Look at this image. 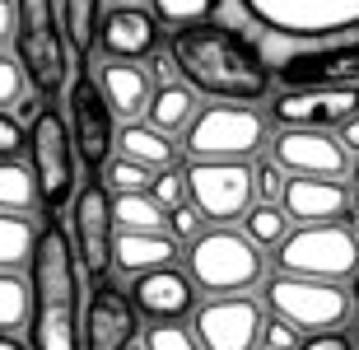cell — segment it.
<instances>
[{"mask_svg":"<svg viewBox=\"0 0 359 350\" xmlns=\"http://www.w3.org/2000/svg\"><path fill=\"white\" fill-rule=\"evenodd\" d=\"M168 61L191 94H205L215 103H252L257 108L276 94L262 42L229 19L168 28Z\"/></svg>","mask_w":359,"mask_h":350,"instance_id":"1","label":"cell"},{"mask_svg":"<svg viewBox=\"0 0 359 350\" xmlns=\"http://www.w3.org/2000/svg\"><path fill=\"white\" fill-rule=\"evenodd\" d=\"M80 267L61 220H42L28 257V350H80Z\"/></svg>","mask_w":359,"mask_h":350,"instance_id":"2","label":"cell"},{"mask_svg":"<svg viewBox=\"0 0 359 350\" xmlns=\"http://www.w3.org/2000/svg\"><path fill=\"white\" fill-rule=\"evenodd\" d=\"M257 42H262L271 80L280 89L359 84V33H341V38H276V33H257Z\"/></svg>","mask_w":359,"mask_h":350,"instance_id":"3","label":"cell"},{"mask_svg":"<svg viewBox=\"0 0 359 350\" xmlns=\"http://www.w3.org/2000/svg\"><path fill=\"white\" fill-rule=\"evenodd\" d=\"M14 56L38 98H56L70 84V42L56 0H14Z\"/></svg>","mask_w":359,"mask_h":350,"instance_id":"4","label":"cell"},{"mask_svg":"<svg viewBox=\"0 0 359 350\" xmlns=\"http://www.w3.org/2000/svg\"><path fill=\"white\" fill-rule=\"evenodd\" d=\"M187 281L205 295H248L266 276V253L248 234L215 224L187 243Z\"/></svg>","mask_w":359,"mask_h":350,"instance_id":"5","label":"cell"},{"mask_svg":"<svg viewBox=\"0 0 359 350\" xmlns=\"http://www.w3.org/2000/svg\"><path fill=\"white\" fill-rule=\"evenodd\" d=\"M262 304L271 318L290 323L299 337H322V332H341L355 318V299L346 285L336 281H308V276H262Z\"/></svg>","mask_w":359,"mask_h":350,"instance_id":"6","label":"cell"},{"mask_svg":"<svg viewBox=\"0 0 359 350\" xmlns=\"http://www.w3.org/2000/svg\"><path fill=\"white\" fill-rule=\"evenodd\" d=\"M28 173H33V187H38V206L42 215L52 220L61 206H70L75 187H80V154H75V140H70L66 112H56L52 103H42L38 117L28 121Z\"/></svg>","mask_w":359,"mask_h":350,"instance_id":"7","label":"cell"},{"mask_svg":"<svg viewBox=\"0 0 359 350\" xmlns=\"http://www.w3.org/2000/svg\"><path fill=\"white\" fill-rule=\"evenodd\" d=\"M271 140V117L252 103H205L182 126L191 159H252Z\"/></svg>","mask_w":359,"mask_h":350,"instance_id":"8","label":"cell"},{"mask_svg":"<svg viewBox=\"0 0 359 350\" xmlns=\"http://www.w3.org/2000/svg\"><path fill=\"white\" fill-rule=\"evenodd\" d=\"M276 271L346 285L359 271V238L346 220H332V224H294L276 248Z\"/></svg>","mask_w":359,"mask_h":350,"instance_id":"9","label":"cell"},{"mask_svg":"<svg viewBox=\"0 0 359 350\" xmlns=\"http://www.w3.org/2000/svg\"><path fill=\"white\" fill-rule=\"evenodd\" d=\"M257 33L276 38H341L359 33V0H233Z\"/></svg>","mask_w":359,"mask_h":350,"instance_id":"10","label":"cell"},{"mask_svg":"<svg viewBox=\"0 0 359 350\" xmlns=\"http://www.w3.org/2000/svg\"><path fill=\"white\" fill-rule=\"evenodd\" d=\"M182 182H187V201L215 224L243 220L257 201L248 159H191L182 168Z\"/></svg>","mask_w":359,"mask_h":350,"instance_id":"11","label":"cell"},{"mask_svg":"<svg viewBox=\"0 0 359 350\" xmlns=\"http://www.w3.org/2000/svg\"><path fill=\"white\" fill-rule=\"evenodd\" d=\"M66 126L75 140V154L93 177L103 173V163L117 154V117L107 108L103 89L89 70H75L66 84Z\"/></svg>","mask_w":359,"mask_h":350,"instance_id":"12","label":"cell"},{"mask_svg":"<svg viewBox=\"0 0 359 350\" xmlns=\"http://www.w3.org/2000/svg\"><path fill=\"white\" fill-rule=\"evenodd\" d=\"M112 234H117L112 191L103 187V177L89 173V182H80L70 196V253H75V267L93 281L112 267Z\"/></svg>","mask_w":359,"mask_h":350,"instance_id":"13","label":"cell"},{"mask_svg":"<svg viewBox=\"0 0 359 350\" xmlns=\"http://www.w3.org/2000/svg\"><path fill=\"white\" fill-rule=\"evenodd\" d=\"M191 337L201 350H257L266 313L248 295H210L205 304L191 309Z\"/></svg>","mask_w":359,"mask_h":350,"instance_id":"14","label":"cell"},{"mask_svg":"<svg viewBox=\"0 0 359 350\" xmlns=\"http://www.w3.org/2000/svg\"><path fill=\"white\" fill-rule=\"evenodd\" d=\"M266 117L276 126H313V131H341L359 117V84H336V89H280L266 98Z\"/></svg>","mask_w":359,"mask_h":350,"instance_id":"15","label":"cell"},{"mask_svg":"<svg viewBox=\"0 0 359 350\" xmlns=\"http://www.w3.org/2000/svg\"><path fill=\"white\" fill-rule=\"evenodd\" d=\"M271 159L290 177H346L350 154L336 140V131H313V126H276Z\"/></svg>","mask_w":359,"mask_h":350,"instance_id":"16","label":"cell"},{"mask_svg":"<svg viewBox=\"0 0 359 350\" xmlns=\"http://www.w3.org/2000/svg\"><path fill=\"white\" fill-rule=\"evenodd\" d=\"M140 332V313L117 285H98L80 327V350H131Z\"/></svg>","mask_w":359,"mask_h":350,"instance_id":"17","label":"cell"},{"mask_svg":"<svg viewBox=\"0 0 359 350\" xmlns=\"http://www.w3.org/2000/svg\"><path fill=\"white\" fill-rule=\"evenodd\" d=\"M159 19L140 5H107V14L98 19V52L103 61H149L159 52Z\"/></svg>","mask_w":359,"mask_h":350,"instance_id":"18","label":"cell"},{"mask_svg":"<svg viewBox=\"0 0 359 350\" xmlns=\"http://www.w3.org/2000/svg\"><path fill=\"white\" fill-rule=\"evenodd\" d=\"M126 299L149 323H182L196 309V285L187 281V271H177V267H154V271L131 276Z\"/></svg>","mask_w":359,"mask_h":350,"instance_id":"19","label":"cell"},{"mask_svg":"<svg viewBox=\"0 0 359 350\" xmlns=\"http://www.w3.org/2000/svg\"><path fill=\"white\" fill-rule=\"evenodd\" d=\"M280 210L290 224H332L355 210V191L346 187V177H290L280 191Z\"/></svg>","mask_w":359,"mask_h":350,"instance_id":"20","label":"cell"},{"mask_svg":"<svg viewBox=\"0 0 359 350\" xmlns=\"http://www.w3.org/2000/svg\"><path fill=\"white\" fill-rule=\"evenodd\" d=\"M98 89H103L112 117L135 121V117H145L154 80H149V70L140 66V61H103V66H98Z\"/></svg>","mask_w":359,"mask_h":350,"instance_id":"21","label":"cell"},{"mask_svg":"<svg viewBox=\"0 0 359 350\" xmlns=\"http://www.w3.org/2000/svg\"><path fill=\"white\" fill-rule=\"evenodd\" d=\"M177 257V243L168 229H117L112 234V267L121 276H140V271H154V267H173Z\"/></svg>","mask_w":359,"mask_h":350,"instance_id":"22","label":"cell"},{"mask_svg":"<svg viewBox=\"0 0 359 350\" xmlns=\"http://www.w3.org/2000/svg\"><path fill=\"white\" fill-rule=\"evenodd\" d=\"M117 154H126V159L145 163V168H154V173H163V168H173L177 159V145L173 135L154 131L149 121H126L117 131Z\"/></svg>","mask_w":359,"mask_h":350,"instance_id":"23","label":"cell"},{"mask_svg":"<svg viewBox=\"0 0 359 350\" xmlns=\"http://www.w3.org/2000/svg\"><path fill=\"white\" fill-rule=\"evenodd\" d=\"M201 103H196V94L187 89V84H154V94H149V103H145V121L154 126V131H163V135H173V131H182L187 121H191V112H196Z\"/></svg>","mask_w":359,"mask_h":350,"instance_id":"24","label":"cell"},{"mask_svg":"<svg viewBox=\"0 0 359 350\" xmlns=\"http://www.w3.org/2000/svg\"><path fill=\"white\" fill-rule=\"evenodd\" d=\"M38 220L33 215H14V210H0V271H24L28 257H33V243H38Z\"/></svg>","mask_w":359,"mask_h":350,"instance_id":"25","label":"cell"},{"mask_svg":"<svg viewBox=\"0 0 359 350\" xmlns=\"http://www.w3.org/2000/svg\"><path fill=\"white\" fill-rule=\"evenodd\" d=\"M56 10H61V24H66V42L70 52H98V0H56Z\"/></svg>","mask_w":359,"mask_h":350,"instance_id":"26","label":"cell"},{"mask_svg":"<svg viewBox=\"0 0 359 350\" xmlns=\"http://www.w3.org/2000/svg\"><path fill=\"white\" fill-rule=\"evenodd\" d=\"M112 220H117V229H168V210H163L149 191H121L112 196Z\"/></svg>","mask_w":359,"mask_h":350,"instance_id":"27","label":"cell"},{"mask_svg":"<svg viewBox=\"0 0 359 350\" xmlns=\"http://www.w3.org/2000/svg\"><path fill=\"white\" fill-rule=\"evenodd\" d=\"M33 206H38V187H33L28 163L24 159H0V210L28 215Z\"/></svg>","mask_w":359,"mask_h":350,"instance_id":"28","label":"cell"},{"mask_svg":"<svg viewBox=\"0 0 359 350\" xmlns=\"http://www.w3.org/2000/svg\"><path fill=\"white\" fill-rule=\"evenodd\" d=\"M290 229H294L290 215H285L276 201H252V210L243 215V234H248L257 248H271V253L280 248V238H285Z\"/></svg>","mask_w":359,"mask_h":350,"instance_id":"29","label":"cell"},{"mask_svg":"<svg viewBox=\"0 0 359 350\" xmlns=\"http://www.w3.org/2000/svg\"><path fill=\"white\" fill-rule=\"evenodd\" d=\"M224 0H149V14L168 28L182 24H201V19H219Z\"/></svg>","mask_w":359,"mask_h":350,"instance_id":"30","label":"cell"},{"mask_svg":"<svg viewBox=\"0 0 359 350\" xmlns=\"http://www.w3.org/2000/svg\"><path fill=\"white\" fill-rule=\"evenodd\" d=\"M28 323V281L19 271H0V332H14Z\"/></svg>","mask_w":359,"mask_h":350,"instance_id":"31","label":"cell"},{"mask_svg":"<svg viewBox=\"0 0 359 350\" xmlns=\"http://www.w3.org/2000/svg\"><path fill=\"white\" fill-rule=\"evenodd\" d=\"M103 187L112 191V196H121V191H149V182H154V168H145V163L126 159V154H112V159L103 163Z\"/></svg>","mask_w":359,"mask_h":350,"instance_id":"32","label":"cell"},{"mask_svg":"<svg viewBox=\"0 0 359 350\" xmlns=\"http://www.w3.org/2000/svg\"><path fill=\"white\" fill-rule=\"evenodd\" d=\"M140 350H201V346L187 323H149L140 337Z\"/></svg>","mask_w":359,"mask_h":350,"instance_id":"33","label":"cell"},{"mask_svg":"<svg viewBox=\"0 0 359 350\" xmlns=\"http://www.w3.org/2000/svg\"><path fill=\"white\" fill-rule=\"evenodd\" d=\"M28 94V75L14 52H0V112H14V103Z\"/></svg>","mask_w":359,"mask_h":350,"instance_id":"34","label":"cell"},{"mask_svg":"<svg viewBox=\"0 0 359 350\" xmlns=\"http://www.w3.org/2000/svg\"><path fill=\"white\" fill-rule=\"evenodd\" d=\"M285 182H290V173L280 168L276 159H262V163H252V187H257V201H276L280 206V191H285Z\"/></svg>","mask_w":359,"mask_h":350,"instance_id":"35","label":"cell"},{"mask_svg":"<svg viewBox=\"0 0 359 350\" xmlns=\"http://www.w3.org/2000/svg\"><path fill=\"white\" fill-rule=\"evenodd\" d=\"M149 196L163 206V210H173V206L187 201V182L182 173H173V168H163V173H154V182H149Z\"/></svg>","mask_w":359,"mask_h":350,"instance_id":"36","label":"cell"},{"mask_svg":"<svg viewBox=\"0 0 359 350\" xmlns=\"http://www.w3.org/2000/svg\"><path fill=\"white\" fill-rule=\"evenodd\" d=\"M168 224H173V234H177L182 243H191V238H201V234H205V215H201L191 201L173 206V210H168Z\"/></svg>","mask_w":359,"mask_h":350,"instance_id":"37","label":"cell"},{"mask_svg":"<svg viewBox=\"0 0 359 350\" xmlns=\"http://www.w3.org/2000/svg\"><path fill=\"white\" fill-rule=\"evenodd\" d=\"M24 140H28L24 121L14 117V112H0V159H19Z\"/></svg>","mask_w":359,"mask_h":350,"instance_id":"38","label":"cell"},{"mask_svg":"<svg viewBox=\"0 0 359 350\" xmlns=\"http://www.w3.org/2000/svg\"><path fill=\"white\" fill-rule=\"evenodd\" d=\"M262 346H266V350H299L304 341H299V332H294L290 323H280V318H271V323L262 327Z\"/></svg>","mask_w":359,"mask_h":350,"instance_id":"39","label":"cell"},{"mask_svg":"<svg viewBox=\"0 0 359 350\" xmlns=\"http://www.w3.org/2000/svg\"><path fill=\"white\" fill-rule=\"evenodd\" d=\"M299 350H350V341L341 332H322V337H304Z\"/></svg>","mask_w":359,"mask_h":350,"instance_id":"40","label":"cell"},{"mask_svg":"<svg viewBox=\"0 0 359 350\" xmlns=\"http://www.w3.org/2000/svg\"><path fill=\"white\" fill-rule=\"evenodd\" d=\"M14 42V0H0V52Z\"/></svg>","mask_w":359,"mask_h":350,"instance_id":"41","label":"cell"},{"mask_svg":"<svg viewBox=\"0 0 359 350\" xmlns=\"http://www.w3.org/2000/svg\"><path fill=\"white\" fill-rule=\"evenodd\" d=\"M336 140L346 145V154H350V159H359V117H355V121H346V126L336 131Z\"/></svg>","mask_w":359,"mask_h":350,"instance_id":"42","label":"cell"},{"mask_svg":"<svg viewBox=\"0 0 359 350\" xmlns=\"http://www.w3.org/2000/svg\"><path fill=\"white\" fill-rule=\"evenodd\" d=\"M168 75H173L168 52H154V56H149V80H154V84H168Z\"/></svg>","mask_w":359,"mask_h":350,"instance_id":"43","label":"cell"},{"mask_svg":"<svg viewBox=\"0 0 359 350\" xmlns=\"http://www.w3.org/2000/svg\"><path fill=\"white\" fill-rule=\"evenodd\" d=\"M0 350H28V346L14 337V332H0Z\"/></svg>","mask_w":359,"mask_h":350,"instance_id":"44","label":"cell"},{"mask_svg":"<svg viewBox=\"0 0 359 350\" xmlns=\"http://www.w3.org/2000/svg\"><path fill=\"white\" fill-rule=\"evenodd\" d=\"M346 341H350V350H359V318H350V337Z\"/></svg>","mask_w":359,"mask_h":350,"instance_id":"45","label":"cell"},{"mask_svg":"<svg viewBox=\"0 0 359 350\" xmlns=\"http://www.w3.org/2000/svg\"><path fill=\"white\" fill-rule=\"evenodd\" d=\"M350 299H355V309H359V271L350 276Z\"/></svg>","mask_w":359,"mask_h":350,"instance_id":"46","label":"cell"},{"mask_svg":"<svg viewBox=\"0 0 359 350\" xmlns=\"http://www.w3.org/2000/svg\"><path fill=\"white\" fill-rule=\"evenodd\" d=\"M107 5H140V0H107Z\"/></svg>","mask_w":359,"mask_h":350,"instance_id":"47","label":"cell"},{"mask_svg":"<svg viewBox=\"0 0 359 350\" xmlns=\"http://www.w3.org/2000/svg\"><path fill=\"white\" fill-rule=\"evenodd\" d=\"M350 163H355V159H350ZM355 187H359V163H355Z\"/></svg>","mask_w":359,"mask_h":350,"instance_id":"48","label":"cell"},{"mask_svg":"<svg viewBox=\"0 0 359 350\" xmlns=\"http://www.w3.org/2000/svg\"><path fill=\"white\" fill-rule=\"evenodd\" d=\"M355 210H359V187H355Z\"/></svg>","mask_w":359,"mask_h":350,"instance_id":"49","label":"cell"},{"mask_svg":"<svg viewBox=\"0 0 359 350\" xmlns=\"http://www.w3.org/2000/svg\"><path fill=\"white\" fill-rule=\"evenodd\" d=\"M131 350H140V341H135V346H131Z\"/></svg>","mask_w":359,"mask_h":350,"instance_id":"50","label":"cell"},{"mask_svg":"<svg viewBox=\"0 0 359 350\" xmlns=\"http://www.w3.org/2000/svg\"><path fill=\"white\" fill-rule=\"evenodd\" d=\"M355 238H359V224H355Z\"/></svg>","mask_w":359,"mask_h":350,"instance_id":"51","label":"cell"},{"mask_svg":"<svg viewBox=\"0 0 359 350\" xmlns=\"http://www.w3.org/2000/svg\"><path fill=\"white\" fill-rule=\"evenodd\" d=\"M257 350H266V346H257Z\"/></svg>","mask_w":359,"mask_h":350,"instance_id":"52","label":"cell"}]
</instances>
